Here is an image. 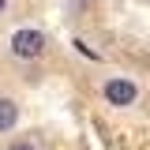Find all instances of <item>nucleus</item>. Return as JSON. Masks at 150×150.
<instances>
[{"label":"nucleus","mask_w":150,"mask_h":150,"mask_svg":"<svg viewBox=\"0 0 150 150\" xmlns=\"http://www.w3.org/2000/svg\"><path fill=\"white\" fill-rule=\"evenodd\" d=\"M135 83H128V79H109L105 83V98H109L112 105H131L135 101Z\"/></svg>","instance_id":"obj_2"},{"label":"nucleus","mask_w":150,"mask_h":150,"mask_svg":"<svg viewBox=\"0 0 150 150\" xmlns=\"http://www.w3.org/2000/svg\"><path fill=\"white\" fill-rule=\"evenodd\" d=\"M4 4H8V0H0V11H4Z\"/></svg>","instance_id":"obj_5"},{"label":"nucleus","mask_w":150,"mask_h":150,"mask_svg":"<svg viewBox=\"0 0 150 150\" xmlns=\"http://www.w3.org/2000/svg\"><path fill=\"white\" fill-rule=\"evenodd\" d=\"M45 49V38L38 34V30H19L15 38H11V53L23 56V60H30V56H38Z\"/></svg>","instance_id":"obj_1"},{"label":"nucleus","mask_w":150,"mask_h":150,"mask_svg":"<svg viewBox=\"0 0 150 150\" xmlns=\"http://www.w3.org/2000/svg\"><path fill=\"white\" fill-rule=\"evenodd\" d=\"M15 120H19V105L11 98H0V131L15 128Z\"/></svg>","instance_id":"obj_3"},{"label":"nucleus","mask_w":150,"mask_h":150,"mask_svg":"<svg viewBox=\"0 0 150 150\" xmlns=\"http://www.w3.org/2000/svg\"><path fill=\"white\" fill-rule=\"evenodd\" d=\"M11 150H34V146H30V143H15Z\"/></svg>","instance_id":"obj_4"}]
</instances>
